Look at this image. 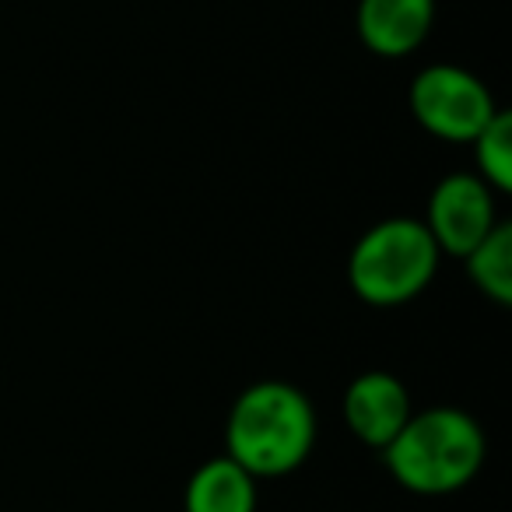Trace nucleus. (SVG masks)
Returning a JSON list of instances; mask_svg holds the SVG:
<instances>
[{"mask_svg": "<svg viewBox=\"0 0 512 512\" xmlns=\"http://www.w3.org/2000/svg\"><path fill=\"white\" fill-rule=\"evenodd\" d=\"M313 400L285 379L249 383L232 400L225 418V456L246 467L256 481L299 470L316 449Z\"/></svg>", "mask_w": 512, "mask_h": 512, "instance_id": "nucleus-1", "label": "nucleus"}, {"mask_svg": "<svg viewBox=\"0 0 512 512\" xmlns=\"http://www.w3.org/2000/svg\"><path fill=\"white\" fill-rule=\"evenodd\" d=\"M390 477L411 495H453L463 491L488 460V435L463 407L411 411L397 435L379 449Z\"/></svg>", "mask_w": 512, "mask_h": 512, "instance_id": "nucleus-2", "label": "nucleus"}, {"mask_svg": "<svg viewBox=\"0 0 512 512\" xmlns=\"http://www.w3.org/2000/svg\"><path fill=\"white\" fill-rule=\"evenodd\" d=\"M442 264L439 246L421 218H383L355 239L348 253V285L365 306L390 309L428 292Z\"/></svg>", "mask_w": 512, "mask_h": 512, "instance_id": "nucleus-3", "label": "nucleus"}, {"mask_svg": "<svg viewBox=\"0 0 512 512\" xmlns=\"http://www.w3.org/2000/svg\"><path fill=\"white\" fill-rule=\"evenodd\" d=\"M407 109L425 134L449 144H470L498 113L491 88L474 71L456 64H428L411 78Z\"/></svg>", "mask_w": 512, "mask_h": 512, "instance_id": "nucleus-4", "label": "nucleus"}, {"mask_svg": "<svg viewBox=\"0 0 512 512\" xmlns=\"http://www.w3.org/2000/svg\"><path fill=\"white\" fill-rule=\"evenodd\" d=\"M498 193L477 172H446L425 204V228L442 256H467L498 225Z\"/></svg>", "mask_w": 512, "mask_h": 512, "instance_id": "nucleus-5", "label": "nucleus"}, {"mask_svg": "<svg viewBox=\"0 0 512 512\" xmlns=\"http://www.w3.org/2000/svg\"><path fill=\"white\" fill-rule=\"evenodd\" d=\"M411 393L400 376L386 369H365L348 383L341 397V414L348 432L362 446L383 449L411 418Z\"/></svg>", "mask_w": 512, "mask_h": 512, "instance_id": "nucleus-6", "label": "nucleus"}, {"mask_svg": "<svg viewBox=\"0 0 512 512\" xmlns=\"http://www.w3.org/2000/svg\"><path fill=\"white\" fill-rule=\"evenodd\" d=\"M435 25V0H358L355 32L376 57L400 60L425 46Z\"/></svg>", "mask_w": 512, "mask_h": 512, "instance_id": "nucleus-7", "label": "nucleus"}, {"mask_svg": "<svg viewBox=\"0 0 512 512\" xmlns=\"http://www.w3.org/2000/svg\"><path fill=\"white\" fill-rule=\"evenodd\" d=\"M260 481L232 456H211L190 474L183 491V512H256Z\"/></svg>", "mask_w": 512, "mask_h": 512, "instance_id": "nucleus-8", "label": "nucleus"}, {"mask_svg": "<svg viewBox=\"0 0 512 512\" xmlns=\"http://www.w3.org/2000/svg\"><path fill=\"white\" fill-rule=\"evenodd\" d=\"M467 278L495 306H512V225L498 221L467 256H460Z\"/></svg>", "mask_w": 512, "mask_h": 512, "instance_id": "nucleus-9", "label": "nucleus"}, {"mask_svg": "<svg viewBox=\"0 0 512 512\" xmlns=\"http://www.w3.org/2000/svg\"><path fill=\"white\" fill-rule=\"evenodd\" d=\"M474 172L495 193H512V113L498 109L470 141Z\"/></svg>", "mask_w": 512, "mask_h": 512, "instance_id": "nucleus-10", "label": "nucleus"}]
</instances>
